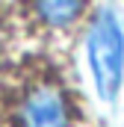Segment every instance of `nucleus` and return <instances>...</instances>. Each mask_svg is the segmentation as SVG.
<instances>
[{
  "label": "nucleus",
  "instance_id": "obj_3",
  "mask_svg": "<svg viewBox=\"0 0 124 127\" xmlns=\"http://www.w3.org/2000/svg\"><path fill=\"white\" fill-rule=\"evenodd\" d=\"M80 9H83L80 3H41L38 6V12H44V21H50V24H68V21H74Z\"/></svg>",
  "mask_w": 124,
  "mask_h": 127
},
{
  "label": "nucleus",
  "instance_id": "obj_1",
  "mask_svg": "<svg viewBox=\"0 0 124 127\" xmlns=\"http://www.w3.org/2000/svg\"><path fill=\"white\" fill-rule=\"evenodd\" d=\"M89 65L94 89L103 100H112L124 80V35L115 15L100 12L89 30Z\"/></svg>",
  "mask_w": 124,
  "mask_h": 127
},
{
  "label": "nucleus",
  "instance_id": "obj_2",
  "mask_svg": "<svg viewBox=\"0 0 124 127\" xmlns=\"http://www.w3.org/2000/svg\"><path fill=\"white\" fill-rule=\"evenodd\" d=\"M18 127H71V106L59 86H35L18 109Z\"/></svg>",
  "mask_w": 124,
  "mask_h": 127
}]
</instances>
